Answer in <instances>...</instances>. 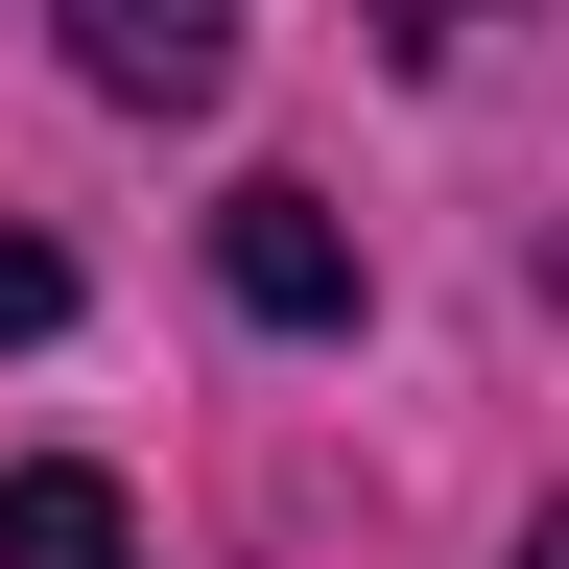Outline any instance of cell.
I'll use <instances>...</instances> for the list:
<instances>
[{
  "label": "cell",
  "instance_id": "3",
  "mask_svg": "<svg viewBox=\"0 0 569 569\" xmlns=\"http://www.w3.org/2000/svg\"><path fill=\"white\" fill-rule=\"evenodd\" d=\"M0 569H142L119 546V475H0Z\"/></svg>",
  "mask_w": 569,
  "mask_h": 569
},
{
  "label": "cell",
  "instance_id": "2",
  "mask_svg": "<svg viewBox=\"0 0 569 569\" xmlns=\"http://www.w3.org/2000/svg\"><path fill=\"white\" fill-rule=\"evenodd\" d=\"M71 48H96V96H142V119H190L213 71H238V0H71Z\"/></svg>",
  "mask_w": 569,
  "mask_h": 569
},
{
  "label": "cell",
  "instance_id": "4",
  "mask_svg": "<svg viewBox=\"0 0 569 569\" xmlns=\"http://www.w3.org/2000/svg\"><path fill=\"white\" fill-rule=\"evenodd\" d=\"M24 332H71V261L24 238V213H0V356H24Z\"/></svg>",
  "mask_w": 569,
  "mask_h": 569
},
{
  "label": "cell",
  "instance_id": "5",
  "mask_svg": "<svg viewBox=\"0 0 569 569\" xmlns=\"http://www.w3.org/2000/svg\"><path fill=\"white\" fill-rule=\"evenodd\" d=\"M522 569H569V522H546V546H522Z\"/></svg>",
  "mask_w": 569,
  "mask_h": 569
},
{
  "label": "cell",
  "instance_id": "1",
  "mask_svg": "<svg viewBox=\"0 0 569 569\" xmlns=\"http://www.w3.org/2000/svg\"><path fill=\"white\" fill-rule=\"evenodd\" d=\"M213 261H238L261 332H356V238H332L309 190H238V213H213Z\"/></svg>",
  "mask_w": 569,
  "mask_h": 569
}]
</instances>
